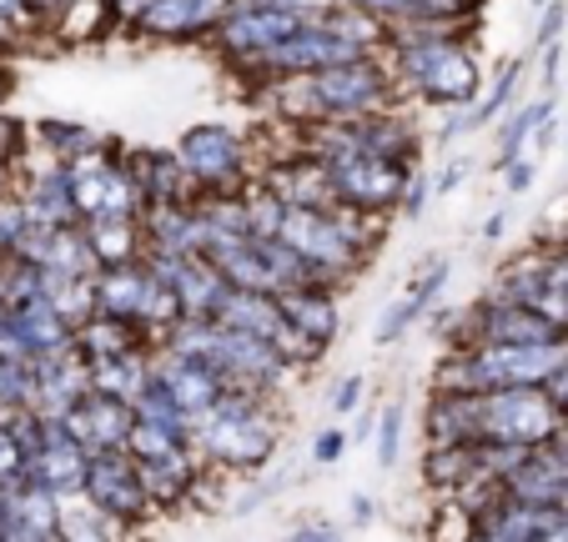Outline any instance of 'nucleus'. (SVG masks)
<instances>
[{
  "mask_svg": "<svg viewBox=\"0 0 568 542\" xmlns=\"http://www.w3.org/2000/svg\"><path fill=\"white\" fill-rule=\"evenodd\" d=\"M65 427H71V437L87 447L91 458H97V452H121L131 427H136V407H131L126 397H111V392L91 387V392L65 412Z\"/></svg>",
  "mask_w": 568,
  "mask_h": 542,
  "instance_id": "12",
  "label": "nucleus"
},
{
  "mask_svg": "<svg viewBox=\"0 0 568 542\" xmlns=\"http://www.w3.org/2000/svg\"><path fill=\"white\" fill-rule=\"evenodd\" d=\"M343 447H347L343 427H322V432L312 437V462H317V468H333V462H343Z\"/></svg>",
  "mask_w": 568,
  "mask_h": 542,
  "instance_id": "37",
  "label": "nucleus"
},
{
  "mask_svg": "<svg viewBox=\"0 0 568 542\" xmlns=\"http://www.w3.org/2000/svg\"><path fill=\"white\" fill-rule=\"evenodd\" d=\"M544 287H548V252H524V256H508V262L498 266L488 297L494 301H534Z\"/></svg>",
  "mask_w": 568,
  "mask_h": 542,
  "instance_id": "27",
  "label": "nucleus"
},
{
  "mask_svg": "<svg viewBox=\"0 0 568 542\" xmlns=\"http://www.w3.org/2000/svg\"><path fill=\"white\" fill-rule=\"evenodd\" d=\"M81 492H87L101 512H111V518H121V522H141L151 512L146 482H141V468L126 447H121V452H97Z\"/></svg>",
  "mask_w": 568,
  "mask_h": 542,
  "instance_id": "9",
  "label": "nucleus"
},
{
  "mask_svg": "<svg viewBox=\"0 0 568 542\" xmlns=\"http://www.w3.org/2000/svg\"><path fill=\"white\" fill-rule=\"evenodd\" d=\"M327 176H333V196L343 206H357V212H377V216H397V202H403V186H408L413 166H393V161L373 156V151H347L337 161H322Z\"/></svg>",
  "mask_w": 568,
  "mask_h": 542,
  "instance_id": "8",
  "label": "nucleus"
},
{
  "mask_svg": "<svg viewBox=\"0 0 568 542\" xmlns=\"http://www.w3.org/2000/svg\"><path fill=\"white\" fill-rule=\"evenodd\" d=\"M267 106L287 131L317 126V121H357L377 116V111L403 106L397 75L383 51L357 55V61L327 65L312 75H282L267 85Z\"/></svg>",
  "mask_w": 568,
  "mask_h": 542,
  "instance_id": "2",
  "label": "nucleus"
},
{
  "mask_svg": "<svg viewBox=\"0 0 568 542\" xmlns=\"http://www.w3.org/2000/svg\"><path fill=\"white\" fill-rule=\"evenodd\" d=\"M534 6H538V11H544V6H548V0H534Z\"/></svg>",
  "mask_w": 568,
  "mask_h": 542,
  "instance_id": "50",
  "label": "nucleus"
},
{
  "mask_svg": "<svg viewBox=\"0 0 568 542\" xmlns=\"http://www.w3.org/2000/svg\"><path fill=\"white\" fill-rule=\"evenodd\" d=\"M564 35H568V0H548L544 11H538V25H534V51L564 41Z\"/></svg>",
  "mask_w": 568,
  "mask_h": 542,
  "instance_id": "32",
  "label": "nucleus"
},
{
  "mask_svg": "<svg viewBox=\"0 0 568 542\" xmlns=\"http://www.w3.org/2000/svg\"><path fill=\"white\" fill-rule=\"evenodd\" d=\"M423 317H428V307H423V301L413 297L408 287H403V297H393V301H387V307H383V317H377L373 341H377V347H393V341H403V337H408V331L418 327Z\"/></svg>",
  "mask_w": 568,
  "mask_h": 542,
  "instance_id": "29",
  "label": "nucleus"
},
{
  "mask_svg": "<svg viewBox=\"0 0 568 542\" xmlns=\"http://www.w3.org/2000/svg\"><path fill=\"white\" fill-rule=\"evenodd\" d=\"M524 75H528V61H524V55H514V61H504V65H498V71H494V81L483 85V96L468 106L473 131L494 126V121L504 116V111H514L518 101H524V96H518V91H524Z\"/></svg>",
  "mask_w": 568,
  "mask_h": 542,
  "instance_id": "26",
  "label": "nucleus"
},
{
  "mask_svg": "<svg viewBox=\"0 0 568 542\" xmlns=\"http://www.w3.org/2000/svg\"><path fill=\"white\" fill-rule=\"evenodd\" d=\"M242 196H247V226H252V236H282V226H287V212H292V206L282 202L277 192H272L267 181L257 176Z\"/></svg>",
  "mask_w": 568,
  "mask_h": 542,
  "instance_id": "28",
  "label": "nucleus"
},
{
  "mask_svg": "<svg viewBox=\"0 0 568 542\" xmlns=\"http://www.w3.org/2000/svg\"><path fill=\"white\" fill-rule=\"evenodd\" d=\"M363 392H367V377H363V372L343 377V382H337V392H333V412H337V417H353L357 402H363Z\"/></svg>",
  "mask_w": 568,
  "mask_h": 542,
  "instance_id": "39",
  "label": "nucleus"
},
{
  "mask_svg": "<svg viewBox=\"0 0 568 542\" xmlns=\"http://www.w3.org/2000/svg\"><path fill=\"white\" fill-rule=\"evenodd\" d=\"M473 21H418L387 31V65L397 75L403 101L428 111H468L483 96V71L468 45Z\"/></svg>",
  "mask_w": 568,
  "mask_h": 542,
  "instance_id": "1",
  "label": "nucleus"
},
{
  "mask_svg": "<svg viewBox=\"0 0 568 542\" xmlns=\"http://www.w3.org/2000/svg\"><path fill=\"white\" fill-rule=\"evenodd\" d=\"M468 131H473V116H468V111H443L438 131H433V146L448 151V146H458V141L468 136Z\"/></svg>",
  "mask_w": 568,
  "mask_h": 542,
  "instance_id": "38",
  "label": "nucleus"
},
{
  "mask_svg": "<svg viewBox=\"0 0 568 542\" xmlns=\"http://www.w3.org/2000/svg\"><path fill=\"white\" fill-rule=\"evenodd\" d=\"M428 196H433V176L423 166H413L408 186H403V202H397V216H403V222H418V216L428 212Z\"/></svg>",
  "mask_w": 568,
  "mask_h": 542,
  "instance_id": "33",
  "label": "nucleus"
},
{
  "mask_svg": "<svg viewBox=\"0 0 568 542\" xmlns=\"http://www.w3.org/2000/svg\"><path fill=\"white\" fill-rule=\"evenodd\" d=\"M26 462H31V452L21 447V437H16L11 427L0 422V482H21Z\"/></svg>",
  "mask_w": 568,
  "mask_h": 542,
  "instance_id": "34",
  "label": "nucleus"
},
{
  "mask_svg": "<svg viewBox=\"0 0 568 542\" xmlns=\"http://www.w3.org/2000/svg\"><path fill=\"white\" fill-rule=\"evenodd\" d=\"M558 131H564V121H558V116H548L544 126L534 131V146H528V151H534V156H548V151L558 146Z\"/></svg>",
  "mask_w": 568,
  "mask_h": 542,
  "instance_id": "44",
  "label": "nucleus"
},
{
  "mask_svg": "<svg viewBox=\"0 0 568 542\" xmlns=\"http://www.w3.org/2000/svg\"><path fill=\"white\" fill-rule=\"evenodd\" d=\"M468 542H508V538H498V532H483V528H473V538Z\"/></svg>",
  "mask_w": 568,
  "mask_h": 542,
  "instance_id": "48",
  "label": "nucleus"
},
{
  "mask_svg": "<svg viewBox=\"0 0 568 542\" xmlns=\"http://www.w3.org/2000/svg\"><path fill=\"white\" fill-rule=\"evenodd\" d=\"M483 442V392H453L438 387L428 402V447Z\"/></svg>",
  "mask_w": 568,
  "mask_h": 542,
  "instance_id": "18",
  "label": "nucleus"
},
{
  "mask_svg": "<svg viewBox=\"0 0 568 542\" xmlns=\"http://www.w3.org/2000/svg\"><path fill=\"white\" fill-rule=\"evenodd\" d=\"M87 468H91V452L71 437L65 417H45V437L31 452V462H26V482L55 492V498H71V492L87 488Z\"/></svg>",
  "mask_w": 568,
  "mask_h": 542,
  "instance_id": "10",
  "label": "nucleus"
},
{
  "mask_svg": "<svg viewBox=\"0 0 568 542\" xmlns=\"http://www.w3.org/2000/svg\"><path fill=\"white\" fill-rule=\"evenodd\" d=\"M554 101L558 96L544 91L538 101H518L514 111H504V116L494 121V171H504L508 161H518L528 146H534V131L554 116Z\"/></svg>",
  "mask_w": 568,
  "mask_h": 542,
  "instance_id": "20",
  "label": "nucleus"
},
{
  "mask_svg": "<svg viewBox=\"0 0 568 542\" xmlns=\"http://www.w3.org/2000/svg\"><path fill=\"white\" fill-rule=\"evenodd\" d=\"M151 377H156V382L166 387L186 412H192V422L216 402V397H222V387H226L212 361L182 357V351H166V347H156V367H151Z\"/></svg>",
  "mask_w": 568,
  "mask_h": 542,
  "instance_id": "14",
  "label": "nucleus"
},
{
  "mask_svg": "<svg viewBox=\"0 0 568 542\" xmlns=\"http://www.w3.org/2000/svg\"><path fill=\"white\" fill-rule=\"evenodd\" d=\"M216 321H222V327H236V331H257V337H267V341H277L282 331H287L282 301L272 297V292H242V287H232V297L222 301Z\"/></svg>",
  "mask_w": 568,
  "mask_h": 542,
  "instance_id": "22",
  "label": "nucleus"
},
{
  "mask_svg": "<svg viewBox=\"0 0 568 542\" xmlns=\"http://www.w3.org/2000/svg\"><path fill=\"white\" fill-rule=\"evenodd\" d=\"M186 176L196 181V192H242L262 176V161L252 156V136L232 131L222 121H196L176 141Z\"/></svg>",
  "mask_w": 568,
  "mask_h": 542,
  "instance_id": "4",
  "label": "nucleus"
},
{
  "mask_svg": "<svg viewBox=\"0 0 568 542\" xmlns=\"http://www.w3.org/2000/svg\"><path fill=\"white\" fill-rule=\"evenodd\" d=\"M564 55H568L564 41H554V45H544V51H538V61H544V91H548V96H558V71H564Z\"/></svg>",
  "mask_w": 568,
  "mask_h": 542,
  "instance_id": "40",
  "label": "nucleus"
},
{
  "mask_svg": "<svg viewBox=\"0 0 568 542\" xmlns=\"http://www.w3.org/2000/svg\"><path fill=\"white\" fill-rule=\"evenodd\" d=\"M463 181H468V161H448V166L433 176V196H453Z\"/></svg>",
  "mask_w": 568,
  "mask_h": 542,
  "instance_id": "42",
  "label": "nucleus"
},
{
  "mask_svg": "<svg viewBox=\"0 0 568 542\" xmlns=\"http://www.w3.org/2000/svg\"><path fill=\"white\" fill-rule=\"evenodd\" d=\"M282 242L312 266V277L322 287H343L347 277H357L367 266V256L347 242L343 222H337L333 206H317V212H287V226H282Z\"/></svg>",
  "mask_w": 568,
  "mask_h": 542,
  "instance_id": "6",
  "label": "nucleus"
},
{
  "mask_svg": "<svg viewBox=\"0 0 568 542\" xmlns=\"http://www.w3.org/2000/svg\"><path fill=\"white\" fill-rule=\"evenodd\" d=\"M126 166L136 176V192H141V212L146 206H172V202H196V181L186 176L182 156L161 146H126Z\"/></svg>",
  "mask_w": 568,
  "mask_h": 542,
  "instance_id": "13",
  "label": "nucleus"
},
{
  "mask_svg": "<svg viewBox=\"0 0 568 542\" xmlns=\"http://www.w3.org/2000/svg\"><path fill=\"white\" fill-rule=\"evenodd\" d=\"M534 186H538V156H528V151H524L518 161H508V166H504V192L508 196H528Z\"/></svg>",
  "mask_w": 568,
  "mask_h": 542,
  "instance_id": "36",
  "label": "nucleus"
},
{
  "mask_svg": "<svg viewBox=\"0 0 568 542\" xmlns=\"http://www.w3.org/2000/svg\"><path fill=\"white\" fill-rule=\"evenodd\" d=\"M151 367H156V347L146 341V347H131V351H121V357L91 361V387L136 402V397L146 392V382H151Z\"/></svg>",
  "mask_w": 568,
  "mask_h": 542,
  "instance_id": "21",
  "label": "nucleus"
},
{
  "mask_svg": "<svg viewBox=\"0 0 568 542\" xmlns=\"http://www.w3.org/2000/svg\"><path fill=\"white\" fill-rule=\"evenodd\" d=\"M397 458H403V407L387 402L383 412H377V468L393 472Z\"/></svg>",
  "mask_w": 568,
  "mask_h": 542,
  "instance_id": "30",
  "label": "nucleus"
},
{
  "mask_svg": "<svg viewBox=\"0 0 568 542\" xmlns=\"http://www.w3.org/2000/svg\"><path fill=\"white\" fill-rule=\"evenodd\" d=\"M36 146H41L51 161L71 166V161H81V156H97V151L106 146V136H101V131H91L87 121H55V116H45V121H36Z\"/></svg>",
  "mask_w": 568,
  "mask_h": 542,
  "instance_id": "25",
  "label": "nucleus"
},
{
  "mask_svg": "<svg viewBox=\"0 0 568 542\" xmlns=\"http://www.w3.org/2000/svg\"><path fill=\"white\" fill-rule=\"evenodd\" d=\"M232 16V0H151L131 21V31L146 41H212Z\"/></svg>",
  "mask_w": 568,
  "mask_h": 542,
  "instance_id": "11",
  "label": "nucleus"
},
{
  "mask_svg": "<svg viewBox=\"0 0 568 542\" xmlns=\"http://www.w3.org/2000/svg\"><path fill=\"white\" fill-rule=\"evenodd\" d=\"M21 202L31 212V222L41 226H81V206H75V186H71V166L45 156L41 171H31L21 186Z\"/></svg>",
  "mask_w": 568,
  "mask_h": 542,
  "instance_id": "16",
  "label": "nucleus"
},
{
  "mask_svg": "<svg viewBox=\"0 0 568 542\" xmlns=\"http://www.w3.org/2000/svg\"><path fill=\"white\" fill-rule=\"evenodd\" d=\"M71 186L81 222H106V216H141V192L136 176L126 166V146L106 141L97 156L71 161Z\"/></svg>",
  "mask_w": 568,
  "mask_h": 542,
  "instance_id": "7",
  "label": "nucleus"
},
{
  "mask_svg": "<svg viewBox=\"0 0 568 542\" xmlns=\"http://www.w3.org/2000/svg\"><path fill=\"white\" fill-rule=\"evenodd\" d=\"M87 226V242L97 252L101 266H121L146 256V232H141V216H106V222H81Z\"/></svg>",
  "mask_w": 568,
  "mask_h": 542,
  "instance_id": "23",
  "label": "nucleus"
},
{
  "mask_svg": "<svg viewBox=\"0 0 568 542\" xmlns=\"http://www.w3.org/2000/svg\"><path fill=\"white\" fill-rule=\"evenodd\" d=\"M26 232H31V212H26V202L21 196H0V256H11Z\"/></svg>",
  "mask_w": 568,
  "mask_h": 542,
  "instance_id": "31",
  "label": "nucleus"
},
{
  "mask_svg": "<svg viewBox=\"0 0 568 542\" xmlns=\"http://www.w3.org/2000/svg\"><path fill=\"white\" fill-rule=\"evenodd\" d=\"M146 341H151V337H141L131 321L111 317V311H97L91 321H81V327H75V347H81V357H87V361L121 357V351L146 347ZM151 347H156V341H151Z\"/></svg>",
  "mask_w": 568,
  "mask_h": 542,
  "instance_id": "24",
  "label": "nucleus"
},
{
  "mask_svg": "<svg viewBox=\"0 0 568 542\" xmlns=\"http://www.w3.org/2000/svg\"><path fill=\"white\" fill-rule=\"evenodd\" d=\"M282 542H343V532H337L333 522H302V528H292Z\"/></svg>",
  "mask_w": 568,
  "mask_h": 542,
  "instance_id": "41",
  "label": "nucleus"
},
{
  "mask_svg": "<svg viewBox=\"0 0 568 542\" xmlns=\"http://www.w3.org/2000/svg\"><path fill=\"white\" fill-rule=\"evenodd\" d=\"M504 232H508V216H504V212H494L488 222H483V236H488V242H498Z\"/></svg>",
  "mask_w": 568,
  "mask_h": 542,
  "instance_id": "47",
  "label": "nucleus"
},
{
  "mask_svg": "<svg viewBox=\"0 0 568 542\" xmlns=\"http://www.w3.org/2000/svg\"><path fill=\"white\" fill-rule=\"evenodd\" d=\"M347 512H353V528H367V522L377 518V502L367 498V492H353V502H347Z\"/></svg>",
  "mask_w": 568,
  "mask_h": 542,
  "instance_id": "46",
  "label": "nucleus"
},
{
  "mask_svg": "<svg viewBox=\"0 0 568 542\" xmlns=\"http://www.w3.org/2000/svg\"><path fill=\"white\" fill-rule=\"evenodd\" d=\"M544 387H548V397H554V402H558V407H564V417H568V357H564V361H558V372H554V377H548V382H544Z\"/></svg>",
  "mask_w": 568,
  "mask_h": 542,
  "instance_id": "45",
  "label": "nucleus"
},
{
  "mask_svg": "<svg viewBox=\"0 0 568 542\" xmlns=\"http://www.w3.org/2000/svg\"><path fill=\"white\" fill-rule=\"evenodd\" d=\"M353 126H357V146L363 151L393 161V166H423V136H418V126L403 116V106L377 111V116H357Z\"/></svg>",
  "mask_w": 568,
  "mask_h": 542,
  "instance_id": "17",
  "label": "nucleus"
},
{
  "mask_svg": "<svg viewBox=\"0 0 568 542\" xmlns=\"http://www.w3.org/2000/svg\"><path fill=\"white\" fill-rule=\"evenodd\" d=\"M6 91H11V75L0 71V101H6Z\"/></svg>",
  "mask_w": 568,
  "mask_h": 542,
  "instance_id": "49",
  "label": "nucleus"
},
{
  "mask_svg": "<svg viewBox=\"0 0 568 542\" xmlns=\"http://www.w3.org/2000/svg\"><path fill=\"white\" fill-rule=\"evenodd\" d=\"M558 432H564V407L548 397V387H498V392H483V442L548 447Z\"/></svg>",
  "mask_w": 568,
  "mask_h": 542,
  "instance_id": "5",
  "label": "nucleus"
},
{
  "mask_svg": "<svg viewBox=\"0 0 568 542\" xmlns=\"http://www.w3.org/2000/svg\"><path fill=\"white\" fill-rule=\"evenodd\" d=\"M564 488H568V458L558 452L554 442H548V447H534V452L524 458V468H518L514 478L504 482L508 498H518V502H544V508H558Z\"/></svg>",
  "mask_w": 568,
  "mask_h": 542,
  "instance_id": "19",
  "label": "nucleus"
},
{
  "mask_svg": "<svg viewBox=\"0 0 568 542\" xmlns=\"http://www.w3.org/2000/svg\"><path fill=\"white\" fill-rule=\"evenodd\" d=\"M282 317H287V327L297 331L307 347H317V351H327L337 341V327H343V311H337V297H333V287H292V292H282Z\"/></svg>",
  "mask_w": 568,
  "mask_h": 542,
  "instance_id": "15",
  "label": "nucleus"
},
{
  "mask_svg": "<svg viewBox=\"0 0 568 542\" xmlns=\"http://www.w3.org/2000/svg\"><path fill=\"white\" fill-rule=\"evenodd\" d=\"M548 287L568 297V246H554V252H548Z\"/></svg>",
  "mask_w": 568,
  "mask_h": 542,
  "instance_id": "43",
  "label": "nucleus"
},
{
  "mask_svg": "<svg viewBox=\"0 0 568 542\" xmlns=\"http://www.w3.org/2000/svg\"><path fill=\"white\" fill-rule=\"evenodd\" d=\"M26 146H31V136H26V126H21V121H11V116H0V171H11V166H21Z\"/></svg>",
  "mask_w": 568,
  "mask_h": 542,
  "instance_id": "35",
  "label": "nucleus"
},
{
  "mask_svg": "<svg viewBox=\"0 0 568 542\" xmlns=\"http://www.w3.org/2000/svg\"><path fill=\"white\" fill-rule=\"evenodd\" d=\"M192 447L206 468L226 472H257L277 452V417H272V392L257 387H222L212 407L192 422Z\"/></svg>",
  "mask_w": 568,
  "mask_h": 542,
  "instance_id": "3",
  "label": "nucleus"
}]
</instances>
